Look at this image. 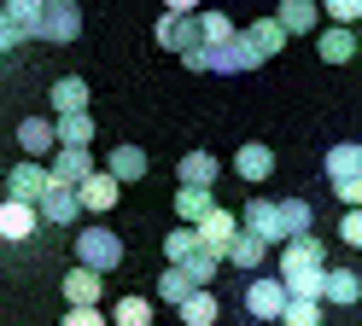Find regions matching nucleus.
<instances>
[{"label":"nucleus","mask_w":362,"mask_h":326,"mask_svg":"<svg viewBox=\"0 0 362 326\" xmlns=\"http://www.w3.org/2000/svg\"><path fill=\"white\" fill-rule=\"evenodd\" d=\"M322 274H327V245L315 239V233H304V239H286L281 245V286L286 297H310V303H322Z\"/></svg>","instance_id":"nucleus-1"},{"label":"nucleus","mask_w":362,"mask_h":326,"mask_svg":"<svg viewBox=\"0 0 362 326\" xmlns=\"http://www.w3.org/2000/svg\"><path fill=\"white\" fill-rule=\"evenodd\" d=\"M327 181L345 210H362V140H339L327 152Z\"/></svg>","instance_id":"nucleus-2"},{"label":"nucleus","mask_w":362,"mask_h":326,"mask_svg":"<svg viewBox=\"0 0 362 326\" xmlns=\"http://www.w3.org/2000/svg\"><path fill=\"white\" fill-rule=\"evenodd\" d=\"M158 47H170V53H181V59L205 47L199 41V6L193 0H170V12L158 18Z\"/></svg>","instance_id":"nucleus-3"},{"label":"nucleus","mask_w":362,"mask_h":326,"mask_svg":"<svg viewBox=\"0 0 362 326\" xmlns=\"http://www.w3.org/2000/svg\"><path fill=\"white\" fill-rule=\"evenodd\" d=\"M117 262H123V233H111V227H82L76 233V268L105 279Z\"/></svg>","instance_id":"nucleus-4"},{"label":"nucleus","mask_w":362,"mask_h":326,"mask_svg":"<svg viewBox=\"0 0 362 326\" xmlns=\"http://www.w3.org/2000/svg\"><path fill=\"white\" fill-rule=\"evenodd\" d=\"M240 233H252L257 245H269V250H281L286 245V233H281V216H275V204L269 198H252L240 210Z\"/></svg>","instance_id":"nucleus-5"},{"label":"nucleus","mask_w":362,"mask_h":326,"mask_svg":"<svg viewBox=\"0 0 362 326\" xmlns=\"http://www.w3.org/2000/svg\"><path fill=\"white\" fill-rule=\"evenodd\" d=\"M245 315H257V320H281L286 315V286L275 274H257L252 286H245Z\"/></svg>","instance_id":"nucleus-6"},{"label":"nucleus","mask_w":362,"mask_h":326,"mask_svg":"<svg viewBox=\"0 0 362 326\" xmlns=\"http://www.w3.org/2000/svg\"><path fill=\"white\" fill-rule=\"evenodd\" d=\"M234 233H240V216H228V210H211V216L193 227V239H199V250H211V256H228Z\"/></svg>","instance_id":"nucleus-7"},{"label":"nucleus","mask_w":362,"mask_h":326,"mask_svg":"<svg viewBox=\"0 0 362 326\" xmlns=\"http://www.w3.org/2000/svg\"><path fill=\"white\" fill-rule=\"evenodd\" d=\"M41 193H47V169L41 163H12V175H6V198L12 204H41Z\"/></svg>","instance_id":"nucleus-8"},{"label":"nucleus","mask_w":362,"mask_h":326,"mask_svg":"<svg viewBox=\"0 0 362 326\" xmlns=\"http://www.w3.org/2000/svg\"><path fill=\"white\" fill-rule=\"evenodd\" d=\"M88 175H94V157H88V152H76V146H59L53 152V169H47L53 186H71V193H76Z\"/></svg>","instance_id":"nucleus-9"},{"label":"nucleus","mask_w":362,"mask_h":326,"mask_svg":"<svg viewBox=\"0 0 362 326\" xmlns=\"http://www.w3.org/2000/svg\"><path fill=\"white\" fill-rule=\"evenodd\" d=\"M35 216L47 222V227H71V222L82 216V204H76V193H71V186H53V181H47V193H41Z\"/></svg>","instance_id":"nucleus-10"},{"label":"nucleus","mask_w":362,"mask_h":326,"mask_svg":"<svg viewBox=\"0 0 362 326\" xmlns=\"http://www.w3.org/2000/svg\"><path fill=\"white\" fill-rule=\"evenodd\" d=\"M18 146H24L30 163H41L47 152H59V140H53V116H24V123H18Z\"/></svg>","instance_id":"nucleus-11"},{"label":"nucleus","mask_w":362,"mask_h":326,"mask_svg":"<svg viewBox=\"0 0 362 326\" xmlns=\"http://www.w3.org/2000/svg\"><path fill=\"white\" fill-rule=\"evenodd\" d=\"M275 23H281L286 41L292 35H315V30H322V6H315V0H286V6L275 12Z\"/></svg>","instance_id":"nucleus-12"},{"label":"nucleus","mask_w":362,"mask_h":326,"mask_svg":"<svg viewBox=\"0 0 362 326\" xmlns=\"http://www.w3.org/2000/svg\"><path fill=\"white\" fill-rule=\"evenodd\" d=\"M76 35H82V12L64 6V0H53V6L41 12V41H59L64 47V41H76Z\"/></svg>","instance_id":"nucleus-13"},{"label":"nucleus","mask_w":362,"mask_h":326,"mask_svg":"<svg viewBox=\"0 0 362 326\" xmlns=\"http://www.w3.org/2000/svg\"><path fill=\"white\" fill-rule=\"evenodd\" d=\"M117 198H123V186L111 181L105 169H94V175H88V181L76 186V204H82V210H94V216H105V210L117 204Z\"/></svg>","instance_id":"nucleus-14"},{"label":"nucleus","mask_w":362,"mask_h":326,"mask_svg":"<svg viewBox=\"0 0 362 326\" xmlns=\"http://www.w3.org/2000/svg\"><path fill=\"white\" fill-rule=\"evenodd\" d=\"M41 227V216H35V204H0V245H18V239H30V233Z\"/></svg>","instance_id":"nucleus-15"},{"label":"nucleus","mask_w":362,"mask_h":326,"mask_svg":"<svg viewBox=\"0 0 362 326\" xmlns=\"http://www.w3.org/2000/svg\"><path fill=\"white\" fill-rule=\"evenodd\" d=\"M100 297H105V279L100 274H88V268L64 274V303H71V309H100Z\"/></svg>","instance_id":"nucleus-16"},{"label":"nucleus","mask_w":362,"mask_h":326,"mask_svg":"<svg viewBox=\"0 0 362 326\" xmlns=\"http://www.w3.org/2000/svg\"><path fill=\"white\" fill-rule=\"evenodd\" d=\"M146 169H152V157H146L141 146H111V163H105V175L117 181V186H129V181H146Z\"/></svg>","instance_id":"nucleus-17"},{"label":"nucleus","mask_w":362,"mask_h":326,"mask_svg":"<svg viewBox=\"0 0 362 326\" xmlns=\"http://www.w3.org/2000/svg\"><path fill=\"white\" fill-rule=\"evenodd\" d=\"M205 59H211L216 76H240V70H257V64H263L252 47H245V35H234L228 47H216V53H205Z\"/></svg>","instance_id":"nucleus-18"},{"label":"nucleus","mask_w":362,"mask_h":326,"mask_svg":"<svg viewBox=\"0 0 362 326\" xmlns=\"http://www.w3.org/2000/svg\"><path fill=\"white\" fill-rule=\"evenodd\" d=\"M175 175H181V186H199V193H211L216 175H222V163H216L211 152H187V157L175 163Z\"/></svg>","instance_id":"nucleus-19"},{"label":"nucleus","mask_w":362,"mask_h":326,"mask_svg":"<svg viewBox=\"0 0 362 326\" xmlns=\"http://www.w3.org/2000/svg\"><path fill=\"white\" fill-rule=\"evenodd\" d=\"M322 303H362V274L356 268H327L322 274Z\"/></svg>","instance_id":"nucleus-20"},{"label":"nucleus","mask_w":362,"mask_h":326,"mask_svg":"<svg viewBox=\"0 0 362 326\" xmlns=\"http://www.w3.org/2000/svg\"><path fill=\"white\" fill-rule=\"evenodd\" d=\"M222 262H234L240 274H263V262H269V245H257L252 233H234V245H228V256H222Z\"/></svg>","instance_id":"nucleus-21"},{"label":"nucleus","mask_w":362,"mask_h":326,"mask_svg":"<svg viewBox=\"0 0 362 326\" xmlns=\"http://www.w3.org/2000/svg\"><path fill=\"white\" fill-rule=\"evenodd\" d=\"M240 35H245V47H252L257 59H275L281 47H286V35H281V23H275V18H257V23H245Z\"/></svg>","instance_id":"nucleus-22"},{"label":"nucleus","mask_w":362,"mask_h":326,"mask_svg":"<svg viewBox=\"0 0 362 326\" xmlns=\"http://www.w3.org/2000/svg\"><path fill=\"white\" fill-rule=\"evenodd\" d=\"M88 111V82L82 76H59L53 82V116H82Z\"/></svg>","instance_id":"nucleus-23"},{"label":"nucleus","mask_w":362,"mask_h":326,"mask_svg":"<svg viewBox=\"0 0 362 326\" xmlns=\"http://www.w3.org/2000/svg\"><path fill=\"white\" fill-rule=\"evenodd\" d=\"M240 30H234V18L228 12H216V6H205L199 12V41H205V53H216V47H228Z\"/></svg>","instance_id":"nucleus-24"},{"label":"nucleus","mask_w":362,"mask_h":326,"mask_svg":"<svg viewBox=\"0 0 362 326\" xmlns=\"http://www.w3.org/2000/svg\"><path fill=\"white\" fill-rule=\"evenodd\" d=\"M234 175L240 181H269V175H275V152H269V146H240L234 152Z\"/></svg>","instance_id":"nucleus-25"},{"label":"nucleus","mask_w":362,"mask_h":326,"mask_svg":"<svg viewBox=\"0 0 362 326\" xmlns=\"http://www.w3.org/2000/svg\"><path fill=\"white\" fill-rule=\"evenodd\" d=\"M6 12V23L18 30V41H30V35H41V12H47V0H12V6H0Z\"/></svg>","instance_id":"nucleus-26"},{"label":"nucleus","mask_w":362,"mask_h":326,"mask_svg":"<svg viewBox=\"0 0 362 326\" xmlns=\"http://www.w3.org/2000/svg\"><path fill=\"white\" fill-rule=\"evenodd\" d=\"M53 140L59 146H76V152H88V140H94V116H53Z\"/></svg>","instance_id":"nucleus-27"},{"label":"nucleus","mask_w":362,"mask_h":326,"mask_svg":"<svg viewBox=\"0 0 362 326\" xmlns=\"http://www.w3.org/2000/svg\"><path fill=\"white\" fill-rule=\"evenodd\" d=\"M211 210H216V198L199 193V186H181V193H175V216H181V227H199Z\"/></svg>","instance_id":"nucleus-28"},{"label":"nucleus","mask_w":362,"mask_h":326,"mask_svg":"<svg viewBox=\"0 0 362 326\" xmlns=\"http://www.w3.org/2000/svg\"><path fill=\"white\" fill-rule=\"evenodd\" d=\"M315 53H322L327 64H351L356 59V35L351 30H322L315 35Z\"/></svg>","instance_id":"nucleus-29"},{"label":"nucleus","mask_w":362,"mask_h":326,"mask_svg":"<svg viewBox=\"0 0 362 326\" xmlns=\"http://www.w3.org/2000/svg\"><path fill=\"white\" fill-rule=\"evenodd\" d=\"M275 216H281V233H286V239H304L310 222H315V210H310L304 198H286V204H275Z\"/></svg>","instance_id":"nucleus-30"},{"label":"nucleus","mask_w":362,"mask_h":326,"mask_svg":"<svg viewBox=\"0 0 362 326\" xmlns=\"http://www.w3.org/2000/svg\"><path fill=\"white\" fill-rule=\"evenodd\" d=\"M105 320L111 326H152V297H117Z\"/></svg>","instance_id":"nucleus-31"},{"label":"nucleus","mask_w":362,"mask_h":326,"mask_svg":"<svg viewBox=\"0 0 362 326\" xmlns=\"http://www.w3.org/2000/svg\"><path fill=\"white\" fill-rule=\"evenodd\" d=\"M216 315H222V303L211 291H193L187 303H181V326H216Z\"/></svg>","instance_id":"nucleus-32"},{"label":"nucleus","mask_w":362,"mask_h":326,"mask_svg":"<svg viewBox=\"0 0 362 326\" xmlns=\"http://www.w3.org/2000/svg\"><path fill=\"white\" fill-rule=\"evenodd\" d=\"M216 268H222V256H211V250H193L187 262H181V274L193 279V291H205L211 279H216Z\"/></svg>","instance_id":"nucleus-33"},{"label":"nucleus","mask_w":362,"mask_h":326,"mask_svg":"<svg viewBox=\"0 0 362 326\" xmlns=\"http://www.w3.org/2000/svg\"><path fill=\"white\" fill-rule=\"evenodd\" d=\"M158 297H164V303H175V309H181V303L193 297V279L181 274V268H164V274H158Z\"/></svg>","instance_id":"nucleus-34"},{"label":"nucleus","mask_w":362,"mask_h":326,"mask_svg":"<svg viewBox=\"0 0 362 326\" xmlns=\"http://www.w3.org/2000/svg\"><path fill=\"white\" fill-rule=\"evenodd\" d=\"M322 309H327V303H310V297H286V315H281V326H322Z\"/></svg>","instance_id":"nucleus-35"},{"label":"nucleus","mask_w":362,"mask_h":326,"mask_svg":"<svg viewBox=\"0 0 362 326\" xmlns=\"http://www.w3.org/2000/svg\"><path fill=\"white\" fill-rule=\"evenodd\" d=\"M193 250H199L193 227H170V233H164V256H170V268H181V262H187Z\"/></svg>","instance_id":"nucleus-36"},{"label":"nucleus","mask_w":362,"mask_h":326,"mask_svg":"<svg viewBox=\"0 0 362 326\" xmlns=\"http://www.w3.org/2000/svg\"><path fill=\"white\" fill-rule=\"evenodd\" d=\"M322 18H333V30H351L362 18V0H333V6H322Z\"/></svg>","instance_id":"nucleus-37"},{"label":"nucleus","mask_w":362,"mask_h":326,"mask_svg":"<svg viewBox=\"0 0 362 326\" xmlns=\"http://www.w3.org/2000/svg\"><path fill=\"white\" fill-rule=\"evenodd\" d=\"M339 239L351 250H362V210H345V222H339Z\"/></svg>","instance_id":"nucleus-38"},{"label":"nucleus","mask_w":362,"mask_h":326,"mask_svg":"<svg viewBox=\"0 0 362 326\" xmlns=\"http://www.w3.org/2000/svg\"><path fill=\"white\" fill-rule=\"evenodd\" d=\"M59 326H111V320H105V309H64Z\"/></svg>","instance_id":"nucleus-39"},{"label":"nucleus","mask_w":362,"mask_h":326,"mask_svg":"<svg viewBox=\"0 0 362 326\" xmlns=\"http://www.w3.org/2000/svg\"><path fill=\"white\" fill-rule=\"evenodd\" d=\"M12 47H18V30L6 23V12H0V53H12Z\"/></svg>","instance_id":"nucleus-40"}]
</instances>
